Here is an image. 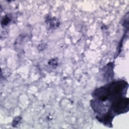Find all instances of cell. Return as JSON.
Returning a JSON list of instances; mask_svg holds the SVG:
<instances>
[{
  "mask_svg": "<svg viewBox=\"0 0 129 129\" xmlns=\"http://www.w3.org/2000/svg\"><path fill=\"white\" fill-rule=\"evenodd\" d=\"M11 21V18L10 17L9 15H6L5 16L3 17L1 21V25L2 27H5L7 26L8 24L10 23V22Z\"/></svg>",
  "mask_w": 129,
  "mask_h": 129,
  "instance_id": "obj_2",
  "label": "cell"
},
{
  "mask_svg": "<svg viewBox=\"0 0 129 129\" xmlns=\"http://www.w3.org/2000/svg\"><path fill=\"white\" fill-rule=\"evenodd\" d=\"M48 64H49V65L50 66H51L52 67L55 68L56 67H57V66L58 65V59L55 58V59H53L50 60L49 63H48Z\"/></svg>",
  "mask_w": 129,
  "mask_h": 129,
  "instance_id": "obj_3",
  "label": "cell"
},
{
  "mask_svg": "<svg viewBox=\"0 0 129 129\" xmlns=\"http://www.w3.org/2000/svg\"><path fill=\"white\" fill-rule=\"evenodd\" d=\"M21 117H20V116H18V117H16L13 121V123H12V125L14 126V127H15L16 126L18 123L20 122V121L21 120Z\"/></svg>",
  "mask_w": 129,
  "mask_h": 129,
  "instance_id": "obj_4",
  "label": "cell"
},
{
  "mask_svg": "<svg viewBox=\"0 0 129 129\" xmlns=\"http://www.w3.org/2000/svg\"><path fill=\"white\" fill-rule=\"evenodd\" d=\"M46 22L47 25H49V28L51 29H56L60 25L59 20L56 17L48 16L46 18Z\"/></svg>",
  "mask_w": 129,
  "mask_h": 129,
  "instance_id": "obj_1",
  "label": "cell"
}]
</instances>
